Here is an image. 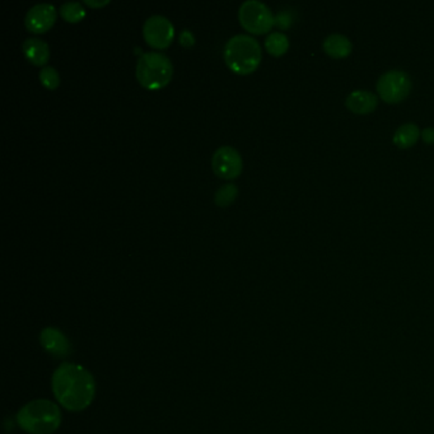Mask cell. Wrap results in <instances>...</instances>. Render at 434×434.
Segmentation results:
<instances>
[{
    "label": "cell",
    "mask_w": 434,
    "mask_h": 434,
    "mask_svg": "<svg viewBox=\"0 0 434 434\" xmlns=\"http://www.w3.org/2000/svg\"><path fill=\"white\" fill-rule=\"evenodd\" d=\"M322 47L328 56L334 59H343L350 55L353 50V44L345 34H331L324 40Z\"/></svg>",
    "instance_id": "obj_13"
},
{
    "label": "cell",
    "mask_w": 434,
    "mask_h": 434,
    "mask_svg": "<svg viewBox=\"0 0 434 434\" xmlns=\"http://www.w3.org/2000/svg\"><path fill=\"white\" fill-rule=\"evenodd\" d=\"M413 87L411 78L407 72L392 69L382 74L377 82V92L388 103H399L410 94Z\"/></svg>",
    "instance_id": "obj_6"
},
{
    "label": "cell",
    "mask_w": 434,
    "mask_h": 434,
    "mask_svg": "<svg viewBox=\"0 0 434 434\" xmlns=\"http://www.w3.org/2000/svg\"><path fill=\"white\" fill-rule=\"evenodd\" d=\"M56 17V8L51 3H37L27 11L25 25L30 32L44 34L53 26Z\"/></svg>",
    "instance_id": "obj_9"
},
{
    "label": "cell",
    "mask_w": 434,
    "mask_h": 434,
    "mask_svg": "<svg viewBox=\"0 0 434 434\" xmlns=\"http://www.w3.org/2000/svg\"><path fill=\"white\" fill-rule=\"evenodd\" d=\"M51 386L61 407L74 413L87 409L96 396L94 376L75 363H61L53 372Z\"/></svg>",
    "instance_id": "obj_1"
},
{
    "label": "cell",
    "mask_w": 434,
    "mask_h": 434,
    "mask_svg": "<svg viewBox=\"0 0 434 434\" xmlns=\"http://www.w3.org/2000/svg\"><path fill=\"white\" fill-rule=\"evenodd\" d=\"M40 343L47 353L55 358H65L72 352L70 341L59 328H44L41 331Z\"/></svg>",
    "instance_id": "obj_10"
},
{
    "label": "cell",
    "mask_w": 434,
    "mask_h": 434,
    "mask_svg": "<svg viewBox=\"0 0 434 434\" xmlns=\"http://www.w3.org/2000/svg\"><path fill=\"white\" fill-rule=\"evenodd\" d=\"M212 168L217 176L232 180L238 177L242 172L243 160L236 148L222 146L212 155Z\"/></svg>",
    "instance_id": "obj_8"
},
{
    "label": "cell",
    "mask_w": 434,
    "mask_h": 434,
    "mask_svg": "<svg viewBox=\"0 0 434 434\" xmlns=\"http://www.w3.org/2000/svg\"><path fill=\"white\" fill-rule=\"evenodd\" d=\"M224 61L236 74L246 75L254 73L260 65L262 51L259 41L248 34L232 36L224 45Z\"/></svg>",
    "instance_id": "obj_3"
},
{
    "label": "cell",
    "mask_w": 434,
    "mask_h": 434,
    "mask_svg": "<svg viewBox=\"0 0 434 434\" xmlns=\"http://www.w3.org/2000/svg\"><path fill=\"white\" fill-rule=\"evenodd\" d=\"M180 44L182 46H194L195 36L190 30H182L180 34Z\"/></svg>",
    "instance_id": "obj_20"
},
{
    "label": "cell",
    "mask_w": 434,
    "mask_h": 434,
    "mask_svg": "<svg viewBox=\"0 0 434 434\" xmlns=\"http://www.w3.org/2000/svg\"><path fill=\"white\" fill-rule=\"evenodd\" d=\"M143 36L149 46L166 49L174 40V23L162 14H153L143 25Z\"/></svg>",
    "instance_id": "obj_7"
},
{
    "label": "cell",
    "mask_w": 434,
    "mask_h": 434,
    "mask_svg": "<svg viewBox=\"0 0 434 434\" xmlns=\"http://www.w3.org/2000/svg\"><path fill=\"white\" fill-rule=\"evenodd\" d=\"M84 4L92 8L105 7L107 4H110V0H84Z\"/></svg>",
    "instance_id": "obj_22"
},
{
    "label": "cell",
    "mask_w": 434,
    "mask_h": 434,
    "mask_svg": "<svg viewBox=\"0 0 434 434\" xmlns=\"http://www.w3.org/2000/svg\"><path fill=\"white\" fill-rule=\"evenodd\" d=\"M421 138L427 144H434V127H426L421 132Z\"/></svg>",
    "instance_id": "obj_21"
},
{
    "label": "cell",
    "mask_w": 434,
    "mask_h": 434,
    "mask_svg": "<svg viewBox=\"0 0 434 434\" xmlns=\"http://www.w3.org/2000/svg\"><path fill=\"white\" fill-rule=\"evenodd\" d=\"M238 18L242 27L251 34H265L274 26V14L260 0L243 1L238 9Z\"/></svg>",
    "instance_id": "obj_5"
},
{
    "label": "cell",
    "mask_w": 434,
    "mask_h": 434,
    "mask_svg": "<svg viewBox=\"0 0 434 434\" xmlns=\"http://www.w3.org/2000/svg\"><path fill=\"white\" fill-rule=\"evenodd\" d=\"M293 23V15L287 11H279L274 18V25L281 30H288Z\"/></svg>",
    "instance_id": "obj_19"
},
{
    "label": "cell",
    "mask_w": 434,
    "mask_h": 434,
    "mask_svg": "<svg viewBox=\"0 0 434 434\" xmlns=\"http://www.w3.org/2000/svg\"><path fill=\"white\" fill-rule=\"evenodd\" d=\"M17 423L27 433L53 434L60 427V409L46 399L31 401L18 411Z\"/></svg>",
    "instance_id": "obj_2"
},
{
    "label": "cell",
    "mask_w": 434,
    "mask_h": 434,
    "mask_svg": "<svg viewBox=\"0 0 434 434\" xmlns=\"http://www.w3.org/2000/svg\"><path fill=\"white\" fill-rule=\"evenodd\" d=\"M421 135V129L418 127V125H415L413 122H407L395 132L392 141H394L395 146H397L401 149H407V148L415 146Z\"/></svg>",
    "instance_id": "obj_14"
},
{
    "label": "cell",
    "mask_w": 434,
    "mask_h": 434,
    "mask_svg": "<svg viewBox=\"0 0 434 434\" xmlns=\"http://www.w3.org/2000/svg\"><path fill=\"white\" fill-rule=\"evenodd\" d=\"M265 47H267V53H272L273 56H281L287 53L289 49V39L287 34L283 32H278V31L272 32L267 34Z\"/></svg>",
    "instance_id": "obj_15"
},
{
    "label": "cell",
    "mask_w": 434,
    "mask_h": 434,
    "mask_svg": "<svg viewBox=\"0 0 434 434\" xmlns=\"http://www.w3.org/2000/svg\"><path fill=\"white\" fill-rule=\"evenodd\" d=\"M60 14L69 23H77L84 18L86 9L80 1H65L61 4Z\"/></svg>",
    "instance_id": "obj_16"
},
{
    "label": "cell",
    "mask_w": 434,
    "mask_h": 434,
    "mask_svg": "<svg viewBox=\"0 0 434 434\" xmlns=\"http://www.w3.org/2000/svg\"><path fill=\"white\" fill-rule=\"evenodd\" d=\"M174 64L166 53L148 51L141 53L136 63V78L147 89L166 87L172 79Z\"/></svg>",
    "instance_id": "obj_4"
},
{
    "label": "cell",
    "mask_w": 434,
    "mask_h": 434,
    "mask_svg": "<svg viewBox=\"0 0 434 434\" xmlns=\"http://www.w3.org/2000/svg\"><path fill=\"white\" fill-rule=\"evenodd\" d=\"M39 78H40L41 83L47 88V89H56V88L60 86V75L59 72L51 67V65H46V67L42 68L39 74Z\"/></svg>",
    "instance_id": "obj_18"
},
{
    "label": "cell",
    "mask_w": 434,
    "mask_h": 434,
    "mask_svg": "<svg viewBox=\"0 0 434 434\" xmlns=\"http://www.w3.org/2000/svg\"><path fill=\"white\" fill-rule=\"evenodd\" d=\"M345 105L355 114H371L378 105V97L367 89H355L347 96Z\"/></svg>",
    "instance_id": "obj_11"
},
{
    "label": "cell",
    "mask_w": 434,
    "mask_h": 434,
    "mask_svg": "<svg viewBox=\"0 0 434 434\" xmlns=\"http://www.w3.org/2000/svg\"><path fill=\"white\" fill-rule=\"evenodd\" d=\"M237 195H238V187L236 186L234 184H226V185H222L215 191L214 203L218 207H228L236 200Z\"/></svg>",
    "instance_id": "obj_17"
},
{
    "label": "cell",
    "mask_w": 434,
    "mask_h": 434,
    "mask_svg": "<svg viewBox=\"0 0 434 434\" xmlns=\"http://www.w3.org/2000/svg\"><path fill=\"white\" fill-rule=\"evenodd\" d=\"M23 53L27 60L37 67H44L50 59V46L49 44L37 37H30L23 42Z\"/></svg>",
    "instance_id": "obj_12"
}]
</instances>
